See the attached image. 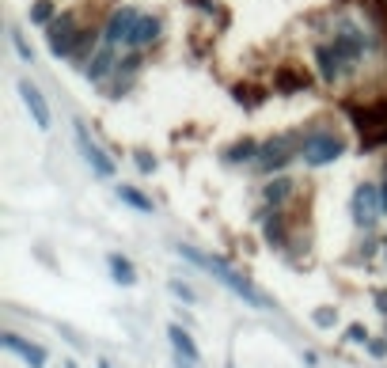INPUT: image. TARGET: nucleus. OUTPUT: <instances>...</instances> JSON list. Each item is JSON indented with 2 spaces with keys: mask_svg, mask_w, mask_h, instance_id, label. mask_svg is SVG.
Wrapping results in <instances>:
<instances>
[{
  "mask_svg": "<svg viewBox=\"0 0 387 368\" xmlns=\"http://www.w3.org/2000/svg\"><path fill=\"white\" fill-rule=\"evenodd\" d=\"M179 254H182L186 262H194V266H201L209 278H216L232 296H239V300L247 304V308H258V311H270V308H273L270 296H266L262 289H258L255 281L247 278V273H239L232 262H224L221 254H205V251H198V247H179Z\"/></svg>",
  "mask_w": 387,
  "mask_h": 368,
  "instance_id": "f257e3e1",
  "label": "nucleus"
},
{
  "mask_svg": "<svg viewBox=\"0 0 387 368\" xmlns=\"http://www.w3.org/2000/svg\"><path fill=\"white\" fill-rule=\"evenodd\" d=\"M300 148H304V130H297V133H281V137H270L262 148H258L255 167H258V171H266V175H273V171H281V167L292 164V160L300 156Z\"/></svg>",
  "mask_w": 387,
  "mask_h": 368,
  "instance_id": "f03ea898",
  "label": "nucleus"
},
{
  "mask_svg": "<svg viewBox=\"0 0 387 368\" xmlns=\"http://www.w3.org/2000/svg\"><path fill=\"white\" fill-rule=\"evenodd\" d=\"M334 46H338V53H342V58H346V65L349 69H357V61L364 58V53H369L372 46H376V42H372V34L364 31L361 23H357V19H349V16H342V19H334Z\"/></svg>",
  "mask_w": 387,
  "mask_h": 368,
  "instance_id": "7ed1b4c3",
  "label": "nucleus"
},
{
  "mask_svg": "<svg viewBox=\"0 0 387 368\" xmlns=\"http://www.w3.org/2000/svg\"><path fill=\"white\" fill-rule=\"evenodd\" d=\"M300 156H304V164H312V167L334 164L338 156H346V140L338 137L334 130H308Z\"/></svg>",
  "mask_w": 387,
  "mask_h": 368,
  "instance_id": "20e7f679",
  "label": "nucleus"
},
{
  "mask_svg": "<svg viewBox=\"0 0 387 368\" xmlns=\"http://www.w3.org/2000/svg\"><path fill=\"white\" fill-rule=\"evenodd\" d=\"M76 38H80V23H76L73 12H61V16H53V23L46 27V46H50L53 58H73Z\"/></svg>",
  "mask_w": 387,
  "mask_h": 368,
  "instance_id": "39448f33",
  "label": "nucleus"
},
{
  "mask_svg": "<svg viewBox=\"0 0 387 368\" xmlns=\"http://www.w3.org/2000/svg\"><path fill=\"white\" fill-rule=\"evenodd\" d=\"M349 209H353V224L357 228H372V224L384 217V201H379V186L376 182H361V186L353 190Z\"/></svg>",
  "mask_w": 387,
  "mask_h": 368,
  "instance_id": "423d86ee",
  "label": "nucleus"
},
{
  "mask_svg": "<svg viewBox=\"0 0 387 368\" xmlns=\"http://www.w3.org/2000/svg\"><path fill=\"white\" fill-rule=\"evenodd\" d=\"M76 145H80V156H84V164L91 167V171L99 175V179H114V160H110L107 152H103L95 140H91V133H88V125L84 122H76Z\"/></svg>",
  "mask_w": 387,
  "mask_h": 368,
  "instance_id": "0eeeda50",
  "label": "nucleus"
},
{
  "mask_svg": "<svg viewBox=\"0 0 387 368\" xmlns=\"http://www.w3.org/2000/svg\"><path fill=\"white\" fill-rule=\"evenodd\" d=\"M137 19H140V12L129 8V4L114 8L107 19V27H103V42H107V46H129L133 31H137Z\"/></svg>",
  "mask_w": 387,
  "mask_h": 368,
  "instance_id": "6e6552de",
  "label": "nucleus"
},
{
  "mask_svg": "<svg viewBox=\"0 0 387 368\" xmlns=\"http://www.w3.org/2000/svg\"><path fill=\"white\" fill-rule=\"evenodd\" d=\"M315 69H319V76L327 84H338L346 73H353V69L346 65V58L338 53L334 42H319V46H315Z\"/></svg>",
  "mask_w": 387,
  "mask_h": 368,
  "instance_id": "1a4fd4ad",
  "label": "nucleus"
},
{
  "mask_svg": "<svg viewBox=\"0 0 387 368\" xmlns=\"http://www.w3.org/2000/svg\"><path fill=\"white\" fill-rule=\"evenodd\" d=\"M167 338H171V349H175V365H179V368H198L201 349H198V342L190 338L186 327L171 323V327H167Z\"/></svg>",
  "mask_w": 387,
  "mask_h": 368,
  "instance_id": "9d476101",
  "label": "nucleus"
},
{
  "mask_svg": "<svg viewBox=\"0 0 387 368\" xmlns=\"http://www.w3.org/2000/svg\"><path fill=\"white\" fill-rule=\"evenodd\" d=\"M0 345H4L8 353H16V357L23 360L27 368H46V360H50V353L42 349L38 342H27V338L16 334V330H8V334L0 338Z\"/></svg>",
  "mask_w": 387,
  "mask_h": 368,
  "instance_id": "9b49d317",
  "label": "nucleus"
},
{
  "mask_svg": "<svg viewBox=\"0 0 387 368\" xmlns=\"http://www.w3.org/2000/svg\"><path fill=\"white\" fill-rule=\"evenodd\" d=\"M114 49H118V46H107V42H103V46L88 58V65H84V76H88L91 84L107 80V76L118 69V53H114Z\"/></svg>",
  "mask_w": 387,
  "mask_h": 368,
  "instance_id": "f8f14e48",
  "label": "nucleus"
},
{
  "mask_svg": "<svg viewBox=\"0 0 387 368\" xmlns=\"http://www.w3.org/2000/svg\"><path fill=\"white\" fill-rule=\"evenodd\" d=\"M19 95H23V107L31 110V118H34V125H38L42 133L50 130V103L42 99V91L34 88L31 80H19Z\"/></svg>",
  "mask_w": 387,
  "mask_h": 368,
  "instance_id": "ddd939ff",
  "label": "nucleus"
},
{
  "mask_svg": "<svg viewBox=\"0 0 387 368\" xmlns=\"http://www.w3.org/2000/svg\"><path fill=\"white\" fill-rule=\"evenodd\" d=\"M262 236H266V243H270V247H285L288 243L285 213H281V209H273V205L262 213Z\"/></svg>",
  "mask_w": 387,
  "mask_h": 368,
  "instance_id": "4468645a",
  "label": "nucleus"
},
{
  "mask_svg": "<svg viewBox=\"0 0 387 368\" xmlns=\"http://www.w3.org/2000/svg\"><path fill=\"white\" fill-rule=\"evenodd\" d=\"M107 266H110V278H114L122 289H133V285H137V266H133L125 254H118V251L107 254Z\"/></svg>",
  "mask_w": 387,
  "mask_h": 368,
  "instance_id": "2eb2a0df",
  "label": "nucleus"
},
{
  "mask_svg": "<svg viewBox=\"0 0 387 368\" xmlns=\"http://www.w3.org/2000/svg\"><path fill=\"white\" fill-rule=\"evenodd\" d=\"M156 38H160V19L156 16H140L137 19V31H133V38H129V46L133 49H145V46H152Z\"/></svg>",
  "mask_w": 387,
  "mask_h": 368,
  "instance_id": "dca6fc26",
  "label": "nucleus"
},
{
  "mask_svg": "<svg viewBox=\"0 0 387 368\" xmlns=\"http://www.w3.org/2000/svg\"><path fill=\"white\" fill-rule=\"evenodd\" d=\"M258 148H262L258 140L243 137V140H236V145L224 152V160H228V164H255V160H258Z\"/></svg>",
  "mask_w": 387,
  "mask_h": 368,
  "instance_id": "f3484780",
  "label": "nucleus"
},
{
  "mask_svg": "<svg viewBox=\"0 0 387 368\" xmlns=\"http://www.w3.org/2000/svg\"><path fill=\"white\" fill-rule=\"evenodd\" d=\"M288 194H292V179H285V175H277V179H270V182L262 186V197H266V205H273V209H281Z\"/></svg>",
  "mask_w": 387,
  "mask_h": 368,
  "instance_id": "a211bd4d",
  "label": "nucleus"
},
{
  "mask_svg": "<svg viewBox=\"0 0 387 368\" xmlns=\"http://www.w3.org/2000/svg\"><path fill=\"white\" fill-rule=\"evenodd\" d=\"M103 46V31H95V27H80V38H76V49H73V58L88 61L95 49Z\"/></svg>",
  "mask_w": 387,
  "mask_h": 368,
  "instance_id": "6ab92c4d",
  "label": "nucleus"
},
{
  "mask_svg": "<svg viewBox=\"0 0 387 368\" xmlns=\"http://www.w3.org/2000/svg\"><path fill=\"white\" fill-rule=\"evenodd\" d=\"M273 88H277V91H285V95H288V91H308V76L285 65L277 76H273Z\"/></svg>",
  "mask_w": 387,
  "mask_h": 368,
  "instance_id": "aec40b11",
  "label": "nucleus"
},
{
  "mask_svg": "<svg viewBox=\"0 0 387 368\" xmlns=\"http://www.w3.org/2000/svg\"><path fill=\"white\" fill-rule=\"evenodd\" d=\"M118 197H122L125 205H129V209H137V213H152V209H156V205H152V197L149 194H140L137 186H118Z\"/></svg>",
  "mask_w": 387,
  "mask_h": 368,
  "instance_id": "412c9836",
  "label": "nucleus"
},
{
  "mask_svg": "<svg viewBox=\"0 0 387 368\" xmlns=\"http://www.w3.org/2000/svg\"><path fill=\"white\" fill-rule=\"evenodd\" d=\"M53 0H34L31 4V23H38V27H50L53 23Z\"/></svg>",
  "mask_w": 387,
  "mask_h": 368,
  "instance_id": "4be33fe9",
  "label": "nucleus"
},
{
  "mask_svg": "<svg viewBox=\"0 0 387 368\" xmlns=\"http://www.w3.org/2000/svg\"><path fill=\"white\" fill-rule=\"evenodd\" d=\"M312 323H315V327H319V330H330V327H334V323H338V308H330V304H323V308H315V311H312Z\"/></svg>",
  "mask_w": 387,
  "mask_h": 368,
  "instance_id": "5701e85b",
  "label": "nucleus"
},
{
  "mask_svg": "<svg viewBox=\"0 0 387 368\" xmlns=\"http://www.w3.org/2000/svg\"><path fill=\"white\" fill-rule=\"evenodd\" d=\"M369 327H364V323H349L346 327V342H353V345H369Z\"/></svg>",
  "mask_w": 387,
  "mask_h": 368,
  "instance_id": "b1692460",
  "label": "nucleus"
},
{
  "mask_svg": "<svg viewBox=\"0 0 387 368\" xmlns=\"http://www.w3.org/2000/svg\"><path fill=\"white\" fill-rule=\"evenodd\" d=\"M167 289H171V296H179L182 304H198V293H194V289H190L186 281H171Z\"/></svg>",
  "mask_w": 387,
  "mask_h": 368,
  "instance_id": "393cba45",
  "label": "nucleus"
},
{
  "mask_svg": "<svg viewBox=\"0 0 387 368\" xmlns=\"http://www.w3.org/2000/svg\"><path fill=\"white\" fill-rule=\"evenodd\" d=\"M12 42H16V53H19V58H23L27 65H34V49L23 42V34H19V31H12Z\"/></svg>",
  "mask_w": 387,
  "mask_h": 368,
  "instance_id": "a878e982",
  "label": "nucleus"
},
{
  "mask_svg": "<svg viewBox=\"0 0 387 368\" xmlns=\"http://www.w3.org/2000/svg\"><path fill=\"white\" fill-rule=\"evenodd\" d=\"M364 349H369V357L384 360L387 357V338H369V345H364Z\"/></svg>",
  "mask_w": 387,
  "mask_h": 368,
  "instance_id": "bb28decb",
  "label": "nucleus"
},
{
  "mask_svg": "<svg viewBox=\"0 0 387 368\" xmlns=\"http://www.w3.org/2000/svg\"><path fill=\"white\" fill-rule=\"evenodd\" d=\"M137 167H140L145 175H152V171H156V156H149V152H137Z\"/></svg>",
  "mask_w": 387,
  "mask_h": 368,
  "instance_id": "cd10ccee",
  "label": "nucleus"
},
{
  "mask_svg": "<svg viewBox=\"0 0 387 368\" xmlns=\"http://www.w3.org/2000/svg\"><path fill=\"white\" fill-rule=\"evenodd\" d=\"M236 99H239V103H247V107H258V103H262V95H255V91H243V88L236 91Z\"/></svg>",
  "mask_w": 387,
  "mask_h": 368,
  "instance_id": "c85d7f7f",
  "label": "nucleus"
},
{
  "mask_svg": "<svg viewBox=\"0 0 387 368\" xmlns=\"http://www.w3.org/2000/svg\"><path fill=\"white\" fill-rule=\"evenodd\" d=\"M379 201H384V213H387V171H384V182H379Z\"/></svg>",
  "mask_w": 387,
  "mask_h": 368,
  "instance_id": "c756f323",
  "label": "nucleus"
},
{
  "mask_svg": "<svg viewBox=\"0 0 387 368\" xmlns=\"http://www.w3.org/2000/svg\"><path fill=\"white\" fill-rule=\"evenodd\" d=\"M376 308H379V311H384V315H387V293H376Z\"/></svg>",
  "mask_w": 387,
  "mask_h": 368,
  "instance_id": "7c9ffc66",
  "label": "nucleus"
},
{
  "mask_svg": "<svg viewBox=\"0 0 387 368\" xmlns=\"http://www.w3.org/2000/svg\"><path fill=\"white\" fill-rule=\"evenodd\" d=\"M99 368H114V365H110V360H99Z\"/></svg>",
  "mask_w": 387,
  "mask_h": 368,
  "instance_id": "2f4dec72",
  "label": "nucleus"
},
{
  "mask_svg": "<svg viewBox=\"0 0 387 368\" xmlns=\"http://www.w3.org/2000/svg\"><path fill=\"white\" fill-rule=\"evenodd\" d=\"M65 368H76V365H73V360H68V365H65Z\"/></svg>",
  "mask_w": 387,
  "mask_h": 368,
  "instance_id": "473e14b6",
  "label": "nucleus"
},
{
  "mask_svg": "<svg viewBox=\"0 0 387 368\" xmlns=\"http://www.w3.org/2000/svg\"><path fill=\"white\" fill-rule=\"evenodd\" d=\"M384 251H387V239H384Z\"/></svg>",
  "mask_w": 387,
  "mask_h": 368,
  "instance_id": "72a5a7b5",
  "label": "nucleus"
}]
</instances>
